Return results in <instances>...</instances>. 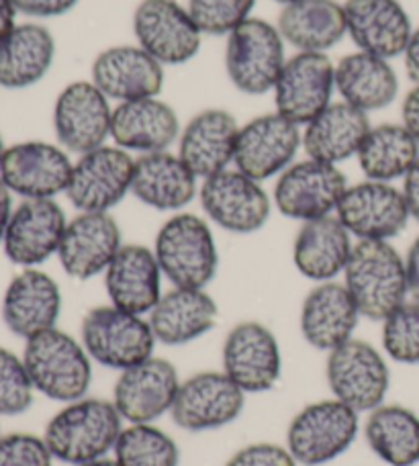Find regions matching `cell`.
Segmentation results:
<instances>
[{
  "mask_svg": "<svg viewBox=\"0 0 419 466\" xmlns=\"http://www.w3.org/2000/svg\"><path fill=\"white\" fill-rule=\"evenodd\" d=\"M199 201L209 221L238 236L262 229L272 211V201L262 185L236 168L200 182Z\"/></svg>",
  "mask_w": 419,
  "mask_h": 466,
  "instance_id": "9c48e42d",
  "label": "cell"
},
{
  "mask_svg": "<svg viewBox=\"0 0 419 466\" xmlns=\"http://www.w3.org/2000/svg\"><path fill=\"white\" fill-rule=\"evenodd\" d=\"M36 393L23 356L0 346V418H15L29 411Z\"/></svg>",
  "mask_w": 419,
  "mask_h": 466,
  "instance_id": "60d3db41",
  "label": "cell"
},
{
  "mask_svg": "<svg viewBox=\"0 0 419 466\" xmlns=\"http://www.w3.org/2000/svg\"><path fill=\"white\" fill-rule=\"evenodd\" d=\"M54 461L44 436H0V466H54Z\"/></svg>",
  "mask_w": 419,
  "mask_h": 466,
  "instance_id": "7bdbcfd3",
  "label": "cell"
},
{
  "mask_svg": "<svg viewBox=\"0 0 419 466\" xmlns=\"http://www.w3.org/2000/svg\"><path fill=\"white\" fill-rule=\"evenodd\" d=\"M276 29L284 44L309 54H325L348 35L343 5L335 0H297L284 5Z\"/></svg>",
  "mask_w": 419,
  "mask_h": 466,
  "instance_id": "836d02e7",
  "label": "cell"
},
{
  "mask_svg": "<svg viewBox=\"0 0 419 466\" xmlns=\"http://www.w3.org/2000/svg\"><path fill=\"white\" fill-rule=\"evenodd\" d=\"M368 131V113L343 101L332 103L305 125L303 147L312 160L338 166L358 156Z\"/></svg>",
  "mask_w": 419,
  "mask_h": 466,
  "instance_id": "d6a6232c",
  "label": "cell"
},
{
  "mask_svg": "<svg viewBox=\"0 0 419 466\" xmlns=\"http://www.w3.org/2000/svg\"><path fill=\"white\" fill-rule=\"evenodd\" d=\"M123 418L113 401L82 397L66 403L47 421L44 440L56 461L80 466L107 459L123 431Z\"/></svg>",
  "mask_w": 419,
  "mask_h": 466,
  "instance_id": "6da1fadb",
  "label": "cell"
},
{
  "mask_svg": "<svg viewBox=\"0 0 419 466\" xmlns=\"http://www.w3.org/2000/svg\"><path fill=\"white\" fill-rule=\"evenodd\" d=\"M133 168L129 152L100 146L74 162L66 197L80 213H108L131 193Z\"/></svg>",
  "mask_w": 419,
  "mask_h": 466,
  "instance_id": "7c38bea8",
  "label": "cell"
},
{
  "mask_svg": "<svg viewBox=\"0 0 419 466\" xmlns=\"http://www.w3.org/2000/svg\"><path fill=\"white\" fill-rule=\"evenodd\" d=\"M240 125L223 109H207L192 116L180 131L179 156L199 180L228 170L236 156Z\"/></svg>",
  "mask_w": 419,
  "mask_h": 466,
  "instance_id": "83f0119b",
  "label": "cell"
},
{
  "mask_svg": "<svg viewBox=\"0 0 419 466\" xmlns=\"http://www.w3.org/2000/svg\"><path fill=\"white\" fill-rule=\"evenodd\" d=\"M176 366L166 358L149 356L119 372L113 387V405L128 423H156L172 411L180 389Z\"/></svg>",
  "mask_w": 419,
  "mask_h": 466,
  "instance_id": "ac0fdd59",
  "label": "cell"
},
{
  "mask_svg": "<svg viewBox=\"0 0 419 466\" xmlns=\"http://www.w3.org/2000/svg\"><path fill=\"white\" fill-rule=\"evenodd\" d=\"M335 90L360 111H381L397 98L399 78L389 60L358 49L335 66Z\"/></svg>",
  "mask_w": 419,
  "mask_h": 466,
  "instance_id": "d590c367",
  "label": "cell"
},
{
  "mask_svg": "<svg viewBox=\"0 0 419 466\" xmlns=\"http://www.w3.org/2000/svg\"><path fill=\"white\" fill-rule=\"evenodd\" d=\"M360 434V413L338 399L309 403L291 420L287 448L297 464L323 466L350 451Z\"/></svg>",
  "mask_w": 419,
  "mask_h": 466,
  "instance_id": "5b68a950",
  "label": "cell"
},
{
  "mask_svg": "<svg viewBox=\"0 0 419 466\" xmlns=\"http://www.w3.org/2000/svg\"><path fill=\"white\" fill-rule=\"evenodd\" d=\"M5 152H6L5 141H3V137H0V162H3V156H5Z\"/></svg>",
  "mask_w": 419,
  "mask_h": 466,
  "instance_id": "db71d44e",
  "label": "cell"
},
{
  "mask_svg": "<svg viewBox=\"0 0 419 466\" xmlns=\"http://www.w3.org/2000/svg\"><path fill=\"white\" fill-rule=\"evenodd\" d=\"M68 219L54 198H25L13 211L3 239L5 256L23 268H37L57 256Z\"/></svg>",
  "mask_w": 419,
  "mask_h": 466,
  "instance_id": "44dd1931",
  "label": "cell"
},
{
  "mask_svg": "<svg viewBox=\"0 0 419 466\" xmlns=\"http://www.w3.org/2000/svg\"><path fill=\"white\" fill-rule=\"evenodd\" d=\"M179 115L158 96L119 103L113 109L111 139L125 152L141 156L168 152L180 137Z\"/></svg>",
  "mask_w": 419,
  "mask_h": 466,
  "instance_id": "f1b7e54d",
  "label": "cell"
},
{
  "mask_svg": "<svg viewBox=\"0 0 419 466\" xmlns=\"http://www.w3.org/2000/svg\"><path fill=\"white\" fill-rule=\"evenodd\" d=\"M131 195L156 211H180L199 197V178L179 154H146L136 160Z\"/></svg>",
  "mask_w": 419,
  "mask_h": 466,
  "instance_id": "4dcf8cb0",
  "label": "cell"
},
{
  "mask_svg": "<svg viewBox=\"0 0 419 466\" xmlns=\"http://www.w3.org/2000/svg\"><path fill=\"white\" fill-rule=\"evenodd\" d=\"M381 323L384 356L399 364H419V301L407 299Z\"/></svg>",
  "mask_w": 419,
  "mask_h": 466,
  "instance_id": "ab89813d",
  "label": "cell"
},
{
  "mask_svg": "<svg viewBox=\"0 0 419 466\" xmlns=\"http://www.w3.org/2000/svg\"><path fill=\"white\" fill-rule=\"evenodd\" d=\"M343 285L364 319H387L409 299L405 258L391 241H356L343 270Z\"/></svg>",
  "mask_w": 419,
  "mask_h": 466,
  "instance_id": "7a4b0ae2",
  "label": "cell"
},
{
  "mask_svg": "<svg viewBox=\"0 0 419 466\" xmlns=\"http://www.w3.org/2000/svg\"><path fill=\"white\" fill-rule=\"evenodd\" d=\"M335 218L358 241H391L407 228L412 215L404 190L391 182L364 180L346 188Z\"/></svg>",
  "mask_w": 419,
  "mask_h": 466,
  "instance_id": "4fadbf2b",
  "label": "cell"
},
{
  "mask_svg": "<svg viewBox=\"0 0 419 466\" xmlns=\"http://www.w3.org/2000/svg\"><path fill=\"white\" fill-rule=\"evenodd\" d=\"M80 342L92 362L123 372L154 356L156 338L144 315L100 305L84 315Z\"/></svg>",
  "mask_w": 419,
  "mask_h": 466,
  "instance_id": "8992f818",
  "label": "cell"
},
{
  "mask_svg": "<svg viewBox=\"0 0 419 466\" xmlns=\"http://www.w3.org/2000/svg\"><path fill=\"white\" fill-rule=\"evenodd\" d=\"M223 372L246 395L266 393L282 372L281 344L271 328L260 321H241L230 329L221 350Z\"/></svg>",
  "mask_w": 419,
  "mask_h": 466,
  "instance_id": "9a60e30c",
  "label": "cell"
},
{
  "mask_svg": "<svg viewBox=\"0 0 419 466\" xmlns=\"http://www.w3.org/2000/svg\"><path fill=\"white\" fill-rule=\"evenodd\" d=\"M23 362L39 395L62 405L88 395L95 362L80 339L66 331L54 328L25 339Z\"/></svg>",
  "mask_w": 419,
  "mask_h": 466,
  "instance_id": "3957f363",
  "label": "cell"
},
{
  "mask_svg": "<svg viewBox=\"0 0 419 466\" xmlns=\"http://www.w3.org/2000/svg\"><path fill=\"white\" fill-rule=\"evenodd\" d=\"M138 46L162 66H180L199 54L203 33L176 0H141L133 13Z\"/></svg>",
  "mask_w": 419,
  "mask_h": 466,
  "instance_id": "5bb4252c",
  "label": "cell"
},
{
  "mask_svg": "<svg viewBox=\"0 0 419 466\" xmlns=\"http://www.w3.org/2000/svg\"><path fill=\"white\" fill-rule=\"evenodd\" d=\"M220 309L205 289L174 287L148 315L158 344L187 346L215 328Z\"/></svg>",
  "mask_w": 419,
  "mask_h": 466,
  "instance_id": "f546056e",
  "label": "cell"
},
{
  "mask_svg": "<svg viewBox=\"0 0 419 466\" xmlns=\"http://www.w3.org/2000/svg\"><path fill=\"white\" fill-rule=\"evenodd\" d=\"M80 466H119V462H117L115 459H98V461H92V462H87V464H80Z\"/></svg>",
  "mask_w": 419,
  "mask_h": 466,
  "instance_id": "f5cc1de1",
  "label": "cell"
},
{
  "mask_svg": "<svg viewBox=\"0 0 419 466\" xmlns=\"http://www.w3.org/2000/svg\"><path fill=\"white\" fill-rule=\"evenodd\" d=\"M246 407V393L223 370H203L180 382L170 418L184 431L221 430Z\"/></svg>",
  "mask_w": 419,
  "mask_h": 466,
  "instance_id": "8fae6325",
  "label": "cell"
},
{
  "mask_svg": "<svg viewBox=\"0 0 419 466\" xmlns=\"http://www.w3.org/2000/svg\"><path fill=\"white\" fill-rule=\"evenodd\" d=\"M364 438L373 454L389 466L419 464V415L405 405L383 403L368 413Z\"/></svg>",
  "mask_w": 419,
  "mask_h": 466,
  "instance_id": "8d00e7d4",
  "label": "cell"
},
{
  "mask_svg": "<svg viewBox=\"0 0 419 466\" xmlns=\"http://www.w3.org/2000/svg\"><path fill=\"white\" fill-rule=\"evenodd\" d=\"M348 187L338 166L307 157L303 162L291 164L281 174L272 203L284 218L307 223L335 215Z\"/></svg>",
  "mask_w": 419,
  "mask_h": 466,
  "instance_id": "30bf717a",
  "label": "cell"
},
{
  "mask_svg": "<svg viewBox=\"0 0 419 466\" xmlns=\"http://www.w3.org/2000/svg\"><path fill=\"white\" fill-rule=\"evenodd\" d=\"M358 164L366 180L393 182L405 178L419 160V144L404 125H376L358 149Z\"/></svg>",
  "mask_w": 419,
  "mask_h": 466,
  "instance_id": "74e56055",
  "label": "cell"
},
{
  "mask_svg": "<svg viewBox=\"0 0 419 466\" xmlns=\"http://www.w3.org/2000/svg\"><path fill=\"white\" fill-rule=\"evenodd\" d=\"M348 35L360 52L393 60L404 56L414 27L399 0H346Z\"/></svg>",
  "mask_w": 419,
  "mask_h": 466,
  "instance_id": "484cf974",
  "label": "cell"
},
{
  "mask_svg": "<svg viewBox=\"0 0 419 466\" xmlns=\"http://www.w3.org/2000/svg\"><path fill=\"white\" fill-rule=\"evenodd\" d=\"M274 3H281V5H291V3H297V0H274Z\"/></svg>",
  "mask_w": 419,
  "mask_h": 466,
  "instance_id": "11a10c76",
  "label": "cell"
},
{
  "mask_svg": "<svg viewBox=\"0 0 419 466\" xmlns=\"http://www.w3.org/2000/svg\"><path fill=\"white\" fill-rule=\"evenodd\" d=\"M3 321L13 336L29 339L57 326L62 313L60 285L47 272L25 268L8 282L3 297Z\"/></svg>",
  "mask_w": 419,
  "mask_h": 466,
  "instance_id": "603a6c76",
  "label": "cell"
},
{
  "mask_svg": "<svg viewBox=\"0 0 419 466\" xmlns=\"http://www.w3.org/2000/svg\"><path fill=\"white\" fill-rule=\"evenodd\" d=\"M335 66L325 54L297 52L287 60L274 86L276 113L289 121L307 125L332 105Z\"/></svg>",
  "mask_w": 419,
  "mask_h": 466,
  "instance_id": "d6986e66",
  "label": "cell"
},
{
  "mask_svg": "<svg viewBox=\"0 0 419 466\" xmlns=\"http://www.w3.org/2000/svg\"><path fill=\"white\" fill-rule=\"evenodd\" d=\"M11 3L15 5L16 13L47 19V16H60L70 13L80 0H11Z\"/></svg>",
  "mask_w": 419,
  "mask_h": 466,
  "instance_id": "f6af8a7d",
  "label": "cell"
},
{
  "mask_svg": "<svg viewBox=\"0 0 419 466\" xmlns=\"http://www.w3.org/2000/svg\"><path fill=\"white\" fill-rule=\"evenodd\" d=\"M256 0H189V15L203 35L228 37L251 15Z\"/></svg>",
  "mask_w": 419,
  "mask_h": 466,
  "instance_id": "b9f144b4",
  "label": "cell"
},
{
  "mask_svg": "<svg viewBox=\"0 0 419 466\" xmlns=\"http://www.w3.org/2000/svg\"><path fill=\"white\" fill-rule=\"evenodd\" d=\"M325 380L333 399L358 413H371L387 401L391 369L384 352L364 339L352 338L328 354Z\"/></svg>",
  "mask_w": 419,
  "mask_h": 466,
  "instance_id": "52a82bcc",
  "label": "cell"
},
{
  "mask_svg": "<svg viewBox=\"0 0 419 466\" xmlns=\"http://www.w3.org/2000/svg\"><path fill=\"white\" fill-rule=\"evenodd\" d=\"M13 193L8 190V187L0 180V244H3L5 233L8 228V221L13 218Z\"/></svg>",
  "mask_w": 419,
  "mask_h": 466,
  "instance_id": "f907efd6",
  "label": "cell"
},
{
  "mask_svg": "<svg viewBox=\"0 0 419 466\" xmlns=\"http://www.w3.org/2000/svg\"><path fill=\"white\" fill-rule=\"evenodd\" d=\"M284 64V39L268 21L250 16L228 35L225 70L240 93L254 96L271 93Z\"/></svg>",
  "mask_w": 419,
  "mask_h": 466,
  "instance_id": "ba28073f",
  "label": "cell"
},
{
  "mask_svg": "<svg viewBox=\"0 0 419 466\" xmlns=\"http://www.w3.org/2000/svg\"><path fill=\"white\" fill-rule=\"evenodd\" d=\"M156 260L174 287L207 289L220 266L215 236L209 223L192 213H176L156 236Z\"/></svg>",
  "mask_w": 419,
  "mask_h": 466,
  "instance_id": "277c9868",
  "label": "cell"
},
{
  "mask_svg": "<svg viewBox=\"0 0 419 466\" xmlns=\"http://www.w3.org/2000/svg\"><path fill=\"white\" fill-rule=\"evenodd\" d=\"M401 116H404V127L412 133L414 139L419 144V85L409 90L401 106Z\"/></svg>",
  "mask_w": 419,
  "mask_h": 466,
  "instance_id": "bcb514c9",
  "label": "cell"
},
{
  "mask_svg": "<svg viewBox=\"0 0 419 466\" xmlns=\"http://www.w3.org/2000/svg\"><path fill=\"white\" fill-rule=\"evenodd\" d=\"M74 164L62 146L23 141L6 147L0 162V180L23 198H54L66 193Z\"/></svg>",
  "mask_w": 419,
  "mask_h": 466,
  "instance_id": "e0dca14e",
  "label": "cell"
},
{
  "mask_svg": "<svg viewBox=\"0 0 419 466\" xmlns=\"http://www.w3.org/2000/svg\"><path fill=\"white\" fill-rule=\"evenodd\" d=\"M303 133L281 113L256 116L240 127L233 168L258 182L281 177L295 160Z\"/></svg>",
  "mask_w": 419,
  "mask_h": 466,
  "instance_id": "2e32d148",
  "label": "cell"
},
{
  "mask_svg": "<svg viewBox=\"0 0 419 466\" xmlns=\"http://www.w3.org/2000/svg\"><path fill=\"white\" fill-rule=\"evenodd\" d=\"M404 60L409 80H412L414 85H419V27L414 29L412 37H409V44L404 52Z\"/></svg>",
  "mask_w": 419,
  "mask_h": 466,
  "instance_id": "681fc988",
  "label": "cell"
},
{
  "mask_svg": "<svg viewBox=\"0 0 419 466\" xmlns=\"http://www.w3.org/2000/svg\"><path fill=\"white\" fill-rule=\"evenodd\" d=\"M225 466H299L287 446L258 442L240 448Z\"/></svg>",
  "mask_w": 419,
  "mask_h": 466,
  "instance_id": "ee69618b",
  "label": "cell"
},
{
  "mask_svg": "<svg viewBox=\"0 0 419 466\" xmlns=\"http://www.w3.org/2000/svg\"><path fill=\"white\" fill-rule=\"evenodd\" d=\"M56 57V39L44 25L25 23L0 41V86L21 90L46 78Z\"/></svg>",
  "mask_w": 419,
  "mask_h": 466,
  "instance_id": "e575fe53",
  "label": "cell"
},
{
  "mask_svg": "<svg viewBox=\"0 0 419 466\" xmlns=\"http://www.w3.org/2000/svg\"><path fill=\"white\" fill-rule=\"evenodd\" d=\"M405 272H407L409 299L419 301V236L414 239V244L407 249Z\"/></svg>",
  "mask_w": 419,
  "mask_h": 466,
  "instance_id": "c3c4849f",
  "label": "cell"
},
{
  "mask_svg": "<svg viewBox=\"0 0 419 466\" xmlns=\"http://www.w3.org/2000/svg\"><path fill=\"white\" fill-rule=\"evenodd\" d=\"M360 318L363 315L343 282H320L301 305V336L312 348L330 354L354 338Z\"/></svg>",
  "mask_w": 419,
  "mask_h": 466,
  "instance_id": "d4e9b609",
  "label": "cell"
},
{
  "mask_svg": "<svg viewBox=\"0 0 419 466\" xmlns=\"http://www.w3.org/2000/svg\"><path fill=\"white\" fill-rule=\"evenodd\" d=\"M113 109L108 98L87 80L72 82L54 106L56 137L66 152L88 154L111 137Z\"/></svg>",
  "mask_w": 419,
  "mask_h": 466,
  "instance_id": "ffe728a7",
  "label": "cell"
},
{
  "mask_svg": "<svg viewBox=\"0 0 419 466\" xmlns=\"http://www.w3.org/2000/svg\"><path fill=\"white\" fill-rule=\"evenodd\" d=\"M90 82L108 101L152 98L164 88V66L139 46H115L95 57Z\"/></svg>",
  "mask_w": 419,
  "mask_h": 466,
  "instance_id": "7402d4cb",
  "label": "cell"
},
{
  "mask_svg": "<svg viewBox=\"0 0 419 466\" xmlns=\"http://www.w3.org/2000/svg\"><path fill=\"white\" fill-rule=\"evenodd\" d=\"M401 190H404L409 215L419 223V160L414 164V168L405 174L404 188Z\"/></svg>",
  "mask_w": 419,
  "mask_h": 466,
  "instance_id": "7dc6e473",
  "label": "cell"
},
{
  "mask_svg": "<svg viewBox=\"0 0 419 466\" xmlns=\"http://www.w3.org/2000/svg\"><path fill=\"white\" fill-rule=\"evenodd\" d=\"M15 15H16V8L11 0H0V41H3L8 33L16 27Z\"/></svg>",
  "mask_w": 419,
  "mask_h": 466,
  "instance_id": "816d5d0a",
  "label": "cell"
},
{
  "mask_svg": "<svg viewBox=\"0 0 419 466\" xmlns=\"http://www.w3.org/2000/svg\"><path fill=\"white\" fill-rule=\"evenodd\" d=\"M352 248L350 231L335 215H330L301 226L292 244V262L305 279L320 285L343 274Z\"/></svg>",
  "mask_w": 419,
  "mask_h": 466,
  "instance_id": "1f68e13d",
  "label": "cell"
},
{
  "mask_svg": "<svg viewBox=\"0 0 419 466\" xmlns=\"http://www.w3.org/2000/svg\"><path fill=\"white\" fill-rule=\"evenodd\" d=\"M113 459L119 466H179L180 448L156 423H129L117 440Z\"/></svg>",
  "mask_w": 419,
  "mask_h": 466,
  "instance_id": "f35d334b",
  "label": "cell"
},
{
  "mask_svg": "<svg viewBox=\"0 0 419 466\" xmlns=\"http://www.w3.org/2000/svg\"><path fill=\"white\" fill-rule=\"evenodd\" d=\"M162 277L154 249L139 244H123L105 272L108 303L148 318L164 295Z\"/></svg>",
  "mask_w": 419,
  "mask_h": 466,
  "instance_id": "4316f807",
  "label": "cell"
},
{
  "mask_svg": "<svg viewBox=\"0 0 419 466\" xmlns=\"http://www.w3.org/2000/svg\"><path fill=\"white\" fill-rule=\"evenodd\" d=\"M121 248V229L111 213H80L68 221L57 260L68 277L90 280L107 272Z\"/></svg>",
  "mask_w": 419,
  "mask_h": 466,
  "instance_id": "cb8c5ba5",
  "label": "cell"
}]
</instances>
